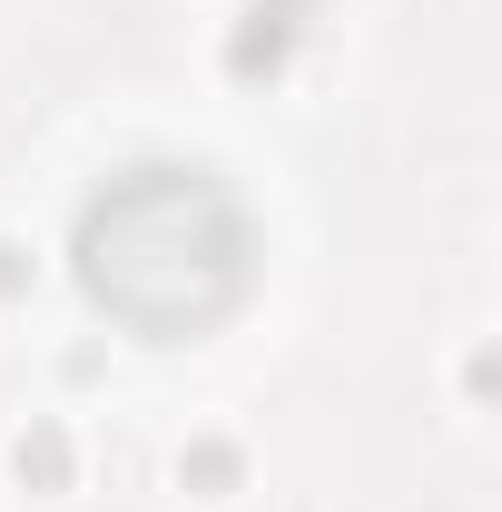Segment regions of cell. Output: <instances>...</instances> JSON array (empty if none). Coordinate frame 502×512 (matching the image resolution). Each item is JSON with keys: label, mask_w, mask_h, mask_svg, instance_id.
<instances>
[{"label": "cell", "mask_w": 502, "mask_h": 512, "mask_svg": "<svg viewBox=\"0 0 502 512\" xmlns=\"http://www.w3.org/2000/svg\"><path fill=\"white\" fill-rule=\"evenodd\" d=\"M247 266H256V227L237 188L207 168L148 158V168H119L79 207V286L138 335L217 325L247 296Z\"/></svg>", "instance_id": "cell-1"}]
</instances>
